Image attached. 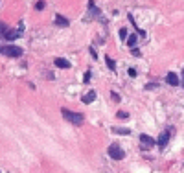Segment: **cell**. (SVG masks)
Returning a JSON list of instances; mask_svg holds the SVG:
<instances>
[{
    "label": "cell",
    "instance_id": "2",
    "mask_svg": "<svg viewBox=\"0 0 184 173\" xmlns=\"http://www.w3.org/2000/svg\"><path fill=\"white\" fill-rule=\"evenodd\" d=\"M0 54H4V55H8V57H13V59H17V57H20L22 54V48L20 46H15V44H8V46H2L0 48Z\"/></svg>",
    "mask_w": 184,
    "mask_h": 173
},
{
    "label": "cell",
    "instance_id": "1",
    "mask_svg": "<svg viewBox=\"0 0 184 173\" xmlns=\"http://www.w3.org/2000/svg\"><path fill=\"white\" fill-rule=\"evenodd\" d=\"M61 112H63L64 120H68L70 123H74V125H81L85 121V114H81V112H70L68 109H63Z\"/></svg>",
    "mask_w": 184,
    "mask_h": 173
},
{
    "label": "cell",
    "instance_id": "14",
    "mask_svg": "<svg viewBox=\"0 0 184 173\" xmlns=\"http://www.w3.org/2000/svg\"><path fill=\"white\" fill-rule=\"evenodd\" d=\"M110 98H112V101H114V103H118V101H120V94H116V92H110Z\"/></svg>",
    "mask_w": 184,
    "mask_h": 173
},
{
    "label": "cell",
    "instance_id": "10",
    "mask_svg": "<svg viewBox=\"0 0 184 173\" xmlns=\"http://www.w3.org/2000/svg\"><path fill=\"white\" fill-rule=\"evenodd\" d=\"M136 42H138V37H136V35H129L127 44H129V48H131V50H133V48H136Z\"/></svg>",
    "mask_w": 184,
    "mask_h": 173
},
{
    "label": "cell",
    "instance_id": "4",
    "mask_svg": "<svg viewBox=\"0 0 184 173\" xmlns=\"http://www.w3.org/2000/svg\"><path fill=\"white\" fill-rule=\"evenodd\" d=\"M171 133H173V127H168L166 131H162L158 135V140H156V144L160 145V147H164L168 142H169V136H171Z\"/></svg>",
    "mask_w": 184,
    "mask_h": 173
},
{
    "label": "cell",
    "instance_id": "6",
    "mask_svg": "<svg viewBox=\"0 0 184 173\" xmlns=\"http://www.w3.org/2000/svg\"><path fill=\"white\" fill-rule=\"evenodd\" d=\"M54 22H55V26H61V28H66V26H70V20H68L66 17H63V15H59V13H55V17H54Z\"/></svg>",
    "mask_w": 184,
    "mask_h": 173
},
{
    "label": "cell",
    "instance_id": "7",
    "mask_svg": "<svg viewBox=\"0 0 184 173\" xmlns=\"http://www.w3.org/2000/svg\"><path fill=\"white\" fill-rule=\"evenodd\" d=\"M94 100H96V92H94V90H88V92H87V94H83V98H81V101H83V103H87V105H88V103H92Z\"/></svg>",
    "mask_w": 184,
    "mask_h": 173
},
{
    "label": "cell",
    "instance_id": "3",
    "mask_svg": "<svg viewBox=\"0 0 184 173\" xmlns=\"http://www.w3.org/2000/svg\"><path fill=\"white\" fill-rule=\"evenodd\" d=\"M107 151H109V157L114 158V160H122V158H125V153H123V149H122L118 144H110Z\"/></svg>",
    "mask_w": 184,
    "mask_h": 173
},
{
    "label": "cell",
    "instance_id": "9",
    "mask_svg": "<svg viewBox=\"0 0 184 173\" xmlns=\"http://www.w3.org/2000/svg\"><path fill=\"white\" fill-rule=\"evenodd\" d=\"M55 66H59V68H70V61H66L63 57H55Z\"/></svg>",
    "mask_w": 184,
    "mask_h": 173
},
{
    "label": "cell",
    "instance_id": "17",
    "mask_svg": "<svg viewBox=\"0 0 184 173\" xmlns=\"http://www.w3.org/2000/svg\"><path fill=\"white\" fill-rule=\"evenodd\" d=\"M127 72H129V76H131V78H134V76H136V70H134V68H129Z\"/></svg>",
    "mask_w": 184,
    "mask_h": 173
},
{
    "label": "cell",
    "instance_id": "8",
    "mask_svg": "<svg viewBox=\"0 0 184 173\" xmlns=\"http://www.w3.org/2000/svg\"><path fill=\"white\" fill-rule=\"evenodd\" d=\"M166 81H168V85H171V87H177L179 85V76L175 72H169L168 76H166Z\"/></svg>",
    "mask_w": 184,
    "mask_h": 173
},
{
    "label": "cell",
    "instance_id": "15",
    "mask_svg": "<svg viewBox=\"0 0 184 173\" xmlns=\"http://www.w3.org/2000/svg\"><path fill=\"white\" fill-rule=\"evenodd\" d=\"M120 39L127 41V30H125V28H122V30H120Z\"/></svg>",
    "mask_w": 184,
    "mask_h": 173
},
{
    "label": "cell",
    "instance_id": "19",
    "mask_svg": "<svg viewBox=\"0 0 184 173\" xmlns=\"http://www.w3.org/2000/svg\"><path fill=\"white\" fill-rule=\"evenodd\" d=\"M90 54H92V57H94V59H98V54H96L94 48H90Z\"/></svg>",
    "mask_w": 184,
    "mask_h": 173
},
{
    "label": "cell",
    "instance_id": "16",
    "mask_svg": "<svg viewBox=\"0 0 184 173\" xmlns=\"http://www.w3.org/2000/svg\"><path fill=\"white\" fill-rule=\"evenodd\" d=\"M118 118L125 120V118H129V112H125V111H120V112H118Z\"/></svg>",
    "mask_w": 184,
    "mask_h": 173
},
{
    "label": "cell",
    "instance_id": "11",
    "mask_svg": "<svg viewBox=\"0 0 184 173\" xmlns=\"http://www.w3.org/2000/svg\"><path fill=\"white\" fill-rule=\"evenodd\" d=\"M112 133H116V135H131V129H125V127H114Z\"/></svg>",
    "mask_w": 184,
    "mask_h": 173
},
{
    "label": "cell",
    "instance_id": "20",
    "mask_svg": "<svg viewBox=\"0 0 184 173\" xmlns=\"http://www.w3.org/2000/svg\"><path fill=\"white\" fill-rule=\"evenodd\" d=\"M182 76H184V70H182Z\"/></svg>",
    "mask_w": 184,
    "mask_h": 173
},
{
    "label": "cell",
    "instance_id": "18",
    "mask_svg": "<svg viewBox=\"0 0 184 173\" xmlns=\"http://www.w3.org/2000/svg\"><path fill=\"white\" fill-rule=\"evenodd\" d=\"M88 79H90V72H87V74H85V78H83V81H85V83H88Z\"/></svg>",
    "mask_w": 184,
    "mask_h": 173
},
{
    "label": "cell",
    "instance_id": "21",
    "mask_svg": "<svg viewBox=\"0 0 184 173\" xmlns=\"http://www.w3.org/2000/svg\"><path fill=\"white\" fill-rule=\"evenodd\" d=\"M182 87H184V81H182Z\"/></svg>",
    "mask_w": 184,
    "mask_h": 173
},
{
    "label": "cell",
    "instance_id": "5",
    "mask_svg": "<svg viewBox=\"0 0 184 173\" xmlns=\"http://www.w3.org/2000/svg\"><path fill=\"white\" fill-rule=\"evenodd\" d=\"M156 144V140H153L149 135H140V145H142V149H151V147Z\"/></svg>",
    "mask_w": 184,
    "mask_h": 173
},
{
    "label": "cell",
    "instance_id": "12",
    "mask_svg": "<svg viewBox=\"0 0 184 173\" xmlns=\"http://www.w3.org/2000/svg\"><path fill=\"white\" fill-rule=\"evenodd\" d=\"M105 63H107V66H109L110 70H114V68H116V63H114V61H112L109 55H105Z\"/></svg>",
    "mask_w": 184,
    "mask_h": 173
},
{
    "label": "cell",
    "instance_id": "13",
    "mask_svg": "<svg viewBox=\"0 0 184 173\" xmlns=\"http://www.w3.org/2000/svg\"><path fill=\"white\" fill-rule=\"evenodd\" d=\"M44 6H46V4L42 2V0H39V2L35 4V9H37V11H42V9H44Z\"/></svg>",
    "mask_w": 184,
    "mask_h": 173
}]
</instances>
